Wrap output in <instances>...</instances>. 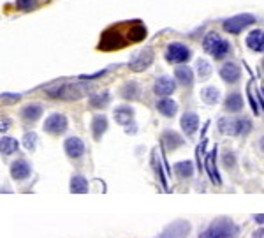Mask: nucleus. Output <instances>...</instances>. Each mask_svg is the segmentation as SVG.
<instances>
[{"mask_svg":"<svg viewBox=\"0 0 264 238\" xmlns=\"http://www.w3.org/2000/svg\"><path fill=\"white\" fill-rule=\"evenodd\" d=\"M90 90V85H83V83H63V85L48 86V95L55 99H63V101H78V99L85 97Z\"/></svg>","mask_w":264,"mask_h":238,"instance_id":"1","label":"nucleus"},{"mask_svg":"<svg viewBox=\"0 0 264 238\" xmlns=\"http://www.w3.org/2000/svg\"><path fill=\"white\" fill-rule=\"evenodd\" d=\"M239 233V228L231 219L220 217L215 219L205 231L199 235V238H236Z\"/></svg>","mask_w":264,"mask_h":238,"instance_id":"2","label":"nucleus"},{"mask_svg":"<svg viewBox=\"0 0 264 238\" xmlns=\"http://www.w3.org/2000/svg\"><path fill=\"white\" fill-rule=\"evenodd\" d=\"M203 48H205L206 53H210L215 60H222L231 50L229 42L220 37L218 34H215V32H210V34L206 35L205 41H203Z\"/></svg>","mask_w":264,"mask_h":238,"instance_id":"3","label":"nucleus"},{"mask_svg":"<svg viewBox=\"0 0 264 238\" xmlns=\"http://www.w3.org/2000/svg\"><path fill=\"white\" fill-rule=\"evenodd\" d=\"M218 129H220V133H224V134L236 136V134L250 133L252 124L249 118H220Z\"/></svg>","mask_w":264,"mask_h":238,"instance_id":"4","label":"nucleus"},{"mask_svg":"<svg viewBox=\"0 0 264 238\" xmlns=\"http://www.w3.org/2000/svg\"><path fill=\"white\" fill-rule=\"evenodd\" d=\"M254 21H255V16L252 14H236L233 18L224 21V30L229 32V34H239V32L247 29L249 25H252Z\"/></svg>","mask_w":264,"mask_h":238,"instance_id":"5","label":"nucleus"},{"mask_svg":"<svg viewBox=\"0 0 264 238\" xmlns=\"http://www.w3.org/2000/svg\"><path fill=\"white\" fill-rule=\"evenodd\" d=\"M190 58V50L187 46H183L182 42H173L167 46L166 50V60L171 63H182L187 62Z\"/></svg>","mask_w":264,"mask_h":238,"instance_id":"6","label":"nucleus"},{"mask_svg":"<svg viewBox=\"0 0 264 238\" xmlns=\"http://www.w3.org/2000/svg\"><path fill=\"white\" fill-rule=\"evenodd\" d=\"M190 233V224L187 221H174L157 238H187Z\"/></svg>","mask_w":264,"mask_h":238,"instance_id":"7","label":"nucleus"},{"mask_svg":"<svg viewBox=\"0 0 264 238\" xmlns=\"http://www.w3.org/2000/svg\"><path fill=\"white\" fill-rule=\"evenodd\" d=\"M65 129H67V118L60 113L50 115V117L46 118V122H44V131L53 134V136H58V134L65 133Z\"/></svg>","mask_w":264,"mask_h":238,"instance_id":"8","label":"nucleus"},{"mask_svg":"<svg viewBox=\"0 0 264 238\" xmlns=\"http://www.w3.org/2000/svg\"><path fill=\"white\" fill-rule=\"evenodd\" d=\"M151 62H153V51H151V48H145L139 53H136V57L130 60L129 67L134 73H141L146 67H150Z\"/></svg>","mask_w":264,"mask_h":238,"instance_id":"9","label":"nucleus"},{"mask_svg":"<svg viewBox=\"0 0 264 238\" xmlns=\"http://www.w3.org/2000/svg\"><path fill=\"white\" fill-rule=\"evenodd\" d=\"M122 46H125V41L122 39L120 32H117V29L106 30V34H104L101 39V45H99L101 50H117V48H122Z\"/></svg>","mask_w":264,"mask_h":238,"instance_id":"10","label":"nucleus"},{"mask_svg":"<svg viewBox=\"0 0 264 238\" xmlns=\"http://www.w3.org/2000/svg\"><path fill=\"white\" fill-rule=\"evenodd\" d=\"M30 173H32V168L25 159H18V161H14L13 164H11V177H13L14 180H25V178L30 177Z\"/></svg>","mask_w":264,"mask_h":238,"instance_id":"11","label":"nucleus"},{"mask_svg":"<svg viewBox=\"0 0 264 238\" xmlns=\"http://www.w3.org/2000/svg\"><path fill=\"white\" fill-rule=\"evenodd\" d=\"M239 76H241V69L233 62L224 63V66L220 67V78L226 83H236L239 79Z\"/></svg>","mask_w":264,"mask_h":238,"instance_id":"12","label":"nucleus"},{"mask_svg":"<svg viewBox=\"0 0 264 238\" xmlns=\"http://www.w3.org/2000/svg\"><path fill=\"white\" fill-rule=\"evenodd\" d=\"M63 148H65V152L69 157L78 159L83 156V152H85V143L79 140V138H67L65 143H63Z\"/></svg>","mask_w":264,"mask_h":238,"instance_id":"13","label":"nucleus"},{"mask_svg":"<svg viewBox=\"0 0 264 238\" xmlns=\"http://www.w3.org/2000/svg\"><path fill=\"white\" fill-rule=\"evenodd\" d=\"M247 46L257 53H264V30H252L247 35Z\"/></svg>","mask_w":264,"mask_h":238,"instance_id":"14","label":"nucleus"},{"mask_svg":"<svg viewBox=\"0 0 264 238\" xmlns=\"http://www.w3.org/2000/svg\"><path fill=\"white\" fill-rule=\"evenodd\" d=\"M182 129H183V133L185 134H189V136H192V134L197 131V127H199V118H197V115L195 113H192V111H189V113H185L182 117Z\"/></svg>","mask_w":264,"mask_h":238,"instance_id":"15","label":"nucleus"},{"mask_svg":"<svg viewBox=\"0 0 264 238\" xmlns=\"http://www.w3.org/2000/svg\"><path fill=\"white\" fill-rule=\"evenodd\" d=\"M174 89H176V85H174L173 79L167 78V76H162V78H159L157 81H155L153 92L157 95H169V94L174 92Z\"/></svg>","mask_w":264,"mask_h":238,"instance_id":"16","label":"nucleus"},{"mask_svg":"<svg viewBox=\"0 0 264 238\" xmlns=\"http://www.w3.org/2000/svg\"><path fill=\"white\" fill-rule=\"evenodd\" d=\"M107 129V118L104 115H95L94 120H92V134H94L95 140H101V136L106 133Z\"/></svg>","mask_w":264,"mask_h":238,"instance_id":"17","label":"nucleus"},{"mask_svg":"<svg viewBox=\"0 0 264 238\" xmlns=\"http://www.w3.org/2000/svg\"><path fill=\"white\" fill-rule=\"evenodd\" d=\"M113 115H115V120H117L120 125H127L130 124L132 118H134V110L129 108V106H118Z\"/></svg>","mask_w":264,"mask_h":238,"instance_id":"18","label":"nucleus"},{"mask_svg":"<svg viewBox=\"0 0 264 238\" xmlns=\"http://www.w3.org/2000/svg\"><path fill=\"white\" fill-rule=\"evenodd\" d=\"M224 108H226L227 111H231V113H238V111L243 108V97L236 92L227 95L226 102H224Z\"/></svg>","mask_w":264,"mask_h":238,"instance_id":"19","label":"nucleus"},{"mask_svg":"<svg viewBox=\"0 0 264 238\" xmlns=\"http://www.w3.org/2000/svg\"><path fill=\"white\" fill-rule=\"evenodd\" d=\"M42 115V106L41 104H29L21 110V117L27 122H35Z\"/></svg>","mask_w":264,"mask_h":238,"instance_id":"20","label":"nucleus"},{"mask_svg":"<svg viewBox=\"0 0 264 238\" xmlns=\"http://www.w3.org/2000/svg\"><path fill=\"white\" fill-rule=\"evenodd\" d=\"M162 143L167 150H174V148H178V146H182L183 140L180 138V134L173 133V131H166L162 136Z\"/></svg>","mask_w":264,"mask_h":238,"instance_id":"21","label":"nucleus"},{"mask_svg":"<svg viewBox=\"0 0 264 238\" xmlns=\"http://www.w3.org/2000/svg\"><path fill=\"white\" fill-rule=\"evenodd\" d=\"M174 76L185 86H190L194 83V73H192V69H189V67H176Z\"/></svg>","mask_w":264,"mask_h":238,"instance_id":"22","label":"nucleus"},{"mask_svg":"<svg viewBox=\"0 0 264 238\" xmlns=\"http://www.w3.org/2000/svg\"><path fill=\"white\" fill-rule=\"evenodd\" d=\"M157 110L161 111L164 117H173L176 113V110H178V106H176V102L173 99H161V101H157Z\"/></svg>","mask_w":264,"mask_h":238,"instance_id":"23","label":"nucleus"},{"mask_svg":"<svg viewBox=\"0 0 264 238\" xmlns=\"http://www.w3.org/2000/svg\"><path fill=\"white\" fill-rule=\"evenodd\" d=\"M71 192L74 194H85L88 192V182L85 177H79V175H76V177L71 178Z\"/></svg>","mask_w":264,"mask_h":238,"instance_id":"24","label":"nucleus"},{"mask_svg":"<svg viewBox=\"0 0 264 238\" xmlns=\"http://www.w3.org/2000/svg\"><path fill=\"white\" fill-rule=\"evenodd\" d=\"M174 173L178 175L180 178H190L192 173H194V164L190 161H182L174 164Z\"/></svg>","mask_w":264,"mask_h":238,"instance_id":"25","label":"nucleus"},{"mask_svg":"<svg viewBox=\"0 0 264 238\" xmlns=\"http://www.w3.org/2000/svg\"><path fill=\"white\" fill-rule=\"evenodd\" d=\"M220 97V92L215 86H206V89L201 90V99L206 102V104H215Z\"/></svg>","mask_w":264,"mask_h":238,"instance_id":"26","label":"nucleus"},{"mask_svg":"<svg viewBox=\"0 0 264 238\" xmlns=\"http://www.w3.org/2000/svg\"><path fill=\"white\" fill-rule=\"evenodd\" d=\"M145 37H146V27L139 25V23H136L134 27H130V30H129V39H130V41L138 42V41H143Z\"/></svg>","mask_w":264,"mask_h":238,"instance_id":"27","label":"nucleus"},{"mask_svg":"<svg viewBox=\"0 0 264 238\" xmlns=\"http://www.w3.org/2000/svg\"><path fill=\"white\" fill-rule=\"evenodd\" d=\"M16 148H18V141L13 140V138H2L0 150H2L4 156H11L13 152H16Z\"/></svg>","mask_w":264,"mask_h":238,"instance_id":"28","label":"nucleus"},{"mask_svg":"<svg viewBox=\"0 0 264 238\" xmlns=\"http://www.w3.org/2000/svg\"><path fill=\"white\" fill-rule=\"evenodd\" d=\"M107 102H109V94H107V92L99 94V95H92V97H90V106H92V108H104Z\"/></svg>","mask_w":264,"mask_h":238,"instance_id":"29","label":"nucleus"},{"mask_svg":"<svg viewBox=\"0 0 264 238\" xmlns=\"http://www.w3.org/2000/svg\"><path fill=\"white\" fill-rule=\"evenodd\" d=\"M138 92H139V89H138V83H127L125 86L122 89V95L125 99H134V97H138Z\"/></svg>","mask_w":264,"mask_h":238,"instance_id":"30","label":"nucleus"},{"mask_svg":"<svg viewBox=\"0 0 264 238\" xmlns=\"http://www.w3.org/2000/svg\"><path fill=\"white\" fill-rule=\"evenodd\" d=\"M197 74L201 79H206L211 74V67L206 60H197Z\"/></svg>","mask_w":264,"mask_h":238,"instance_id":"31","label":"nucleus"},{"mask_svg":"<svg viewBox=\"0 0 264 238\" xmlns=\"http://www.w3.org/2000/svg\"><path fill=\"white\" fill-rule=\"evenodd\" d=\"M206 168H208V173H210L211 180H213L215 184L218 185V184H220V178H218L217 171L213 169V154H211V156H208V159H206Z\"/></svg>","mask_w":264,"mask_h":238,"instance_id":"32","label":"nucleus"},{"mask_svg":"<svg viewBox=\"0 0 264 238\" xmlns=\"http://www.w3.org/2000/svg\"><path fill=\"white\" fill-rule=\"evenodd\" d=\"M35 141H37V136H35L34 133H27L25 136H23V145H25V148H29V150L35 148Z\"/></svg>","mask_w":264,"mask_h":238,"instance_id":"33","label":"nucleus"},{"mask_svg":"<svg viewBox=\"0 0 264 238\" xmlns=\"http://www.w3.org/2000/svg\"><path fill=\"white\" fill-rule=\"evenodd\" d=\"M234 162H236L234 154H231V152H226V154H224V166H226L227 169H229V168H234Z\"/></svg>","mask_w":264,"mask_h":238,"instance_id":"34","label":"nucleus"},{"mask_svg":"<svg viewBox=\"0 0 264 238\" xmlns=\"http://www.w3.org/2000/svg\"><path fill=\"white\" fill-rule=\"evenodd\" d=\"M34 2H35V0H16V7H18V9L27 11V9H30V7L34 6Z\"/></svg>","mask_w":264,"mask_h":238,"instance_id":"35","label":"nucleus"},{"mask_svg":"<svg viewBox=\"0 0 264 238\" xmlns=\"http://www.w3.org/2000/svg\"><path fill=\"white\" fill-rule=\"evenodd\" d=\"M19 97H21V95H16V94H2V102H6V104H11V102H14V101H19Z\"/></svg>","mask_w":264,"mask_h":238,"instance_id":"36","label":"nucleus"},{"mask_svg":"<svg viewBox=\"0 0 264 238\" xmlns=\"http://www.w3.org/2000/svg\"><path fill=\"white\" fill-rule=\"evenodd\" d=\"M254 221L257 222V224H264V213H255Z\"/></svg>","mask_w":264,"mask_h":238,"instance_id":"37","label":"nucleus"},{"mask_svg":"<svg viewBox=\"0 0 264 238\" xmlns=\"http://www.w3.org/2000/svg\"><path fill=\"white\" fill-rule=\"evenodd\" d=\"M7 127H9V120L6 118V120H2V133L4 131H7Z\"/></svg>","mask_w":264,"mask_h":238,"instance_id":"38","label":"nucleus"},{"mask_svg":"<svg viewBox=\"0 0 264 238\" xmlns=\"http://www.w3.org/2000/svg\"><path fill=\"white\" fill-rule=\"evenodd\" d=\"M254 236H255V238H264V229H261V231H257Z\"/></svg>","mask_w":264,"mask_h":238,"instance_id":"39","label":"nucleus"},{"mask_svg":"<svg viewBox=\"0 0 264 238\" xmlns=\"http://www.w3.org/2000/svg\"><path fill=\"white\" fill-rule=\"evenodd\" d=\"M259 146H261V150L264 152V136L261 138V141H259Z\"/></svg>","mask_w":264,"mask_h":238,"instance_id":"40","label":"nucleus"},{"mask_svg":"<svg viewBox=\"0 0 264 238\" xmlns=\"http://www.w3.org/2000/svg\"><path fill=\"white\" fill-rule=\"evenodd\" d=\"M262 67H264V60H262Z\"/></svg>","mask_w":264,"mask_h":238,"instance_id":"41","label":"nucleus"}]
</instances>
